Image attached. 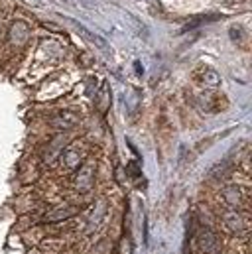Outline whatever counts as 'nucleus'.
Here are the masks:
<instances>
[{"mask_svg": "<svg viewBox=\"0 0 252 254\" xmlns=\"http://www.w3.org/2000/svg\"><path fill=\"white\" fill-rule=\"evenodd\" d=\"M77 213V209L75 207H65V209H56L54 213H50L48 217H46V221H62V219H69V217H73Z\"/></svg>", "mask_w": 252, "mask_h": 254, "instance_id": "6e6552de", "label": "nucleus"}, {"mask_svg": "<svg viewBox=\"0 0 252 254\" xmlns=\"http://www.w3.org/2000/svg\"><path fill=\"white\" fill-rule=\"evenodd\" d=\"M223 223H225V227L229 231H233L237 235H243V233H247L251 229V217L247 213H243V211H237V209L227 211L223 215Z\"/></svg>", "mask_w": 252, "mask_h": 254, "instance_id": "f257e3e1", "label": "nucleus"}, {"mask_svg": "<svg viewBox=\"0 0 252 254\" xmlns=\"http://www.w3.org/2000/svg\"><path fill=\"white\" fill-rule=\"evenodd\" d=\"M197 247L203 254H221V239L215 231L203 229L197 237Z\"/></svg>", "mask_w": 252, "mask_h": 254, "instance_id": "f03ea898", "label": "nucleus"}, {"mask_svg": "<svg viewBox=\"0 0 252 254\" xmlns=\"http://www.w3.org/2000/svg\"><path fill=\"white\" fill-rule=\"evenodd\" d=\"M223 199H225V203H227L229 207H233V209H237V211L247 203V195H245V191L241 190L239 186H229V188H225V190H223Z\"/></svg>", "mask_w": 252, "mask_h": 254, "instance_id": "39448f33", "label": "nucleus"}, {"mask_svg": "<svg viewBox=\"0 0 252 254\" xmlns=\"http://www.w3.org/2000/svg\"><path fill=\"white\" fill-rule=\"evenodd\" d=\"M83 158H85V150H83V146L77 142V144H71V146H67L65 150L62 152V160L63 164L69 168V170H73V168H79L81 164H83Z\"/></svg>", "mask_w": 252, "mask_h": 254, "instance_id": "20e7f679", "label": "nucleus"}, {"mask_svg": "<svg viewBox=\"0 0 252 254\" xmlns=\"http://www.w3.org/2000/svg\"><path fill=\"white\" fill-rule=\"evenodd\" d=\"M243 32H245V30H243L241 26H233V28H231V36H233V40H241V38H243Z\"/></svg>", "mask_w": 252, "mask_h": 254, "instance_id": "1a4fd4ad", "label": "nucleus"}, {"mask_svg": "<svg viewBox=\"0 0 252 254\" xmlns=\"http://www.w3.org/2000/svg\"><path fill=\"white\" fill-rule=\"evenodd\" d=\"M52 123H54V127L58 128H73L79 123V119L75 115H71V113H60Z\"/></svg>", "mask_w": 252, "mask_h": 254, "instance_id": "0eeeda50", "label": "nucleus"}, {"mask_svg": "<svg viewBox=\"0 0 252 254\" xmlns=\"http://www.w3.org/2000/svg\"><path fill=\"white\" fill-rule=\"evenodd\" d=\"M93 180H95V164L87 162L79 166V172L75 176V188L79 191H89L93 188Z\"/></svg>", "mask_w": 252, "mask_h": 254, "instance_id": "7ed1b4c3", "label": "nucleus"}, {"mask_svg": "<svg viewBox=\"0 0 252 254\" xmlns=\"http://www.w3.org/2000/svg\"><path fill=\"white\" fill-rule=\"evenodd\" d=\"M193 77H195V79H197L201 85H205V87H217V85L221 83L219 73H217L215 69L207 67V65L197 67V69H195V73H193Z\"/></svg>", "mask_w": 252, "mask_h": 254, "instance_id": "423d86ee", "label": "nucleus"}]
</instances>
